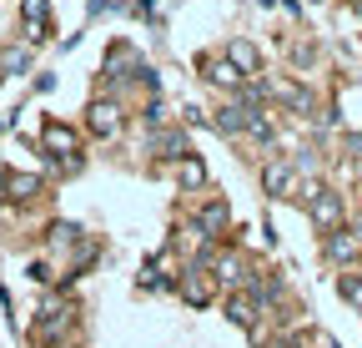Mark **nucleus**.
<instances>
[{
	"label": "nucleus",
	"mask_w": 362,
	"mask_h": 348,
	"mask_svg": "<svg viewBox=\"0 0 362 348\" xmlns=\"http://www.w3.org/2000/svg\"><path fill=\"white\" fill-rule=\"evenodd\" d=\"M156 147H161V157H181V132H166Z\"/></svg>",
	"instance_id": "13"
},
{
	"label": "nucleus",
	"mask_w": 362,
	"mask_h": 348,
	"mask_svg": "<svg viewBox=\"0 0 362 348\" xmlns=\"http://www.w3.org/2000/svg\"><path fill=\"white\" fill-rule=\"evenodd\" d=\"M116 126H121V111H116V101H96V106H90V132H96V137H111Z\"/></svg>",
	"instance_id": "1"
},
{
	"label": "nucleus",
	"mask_w": 362,
	"mask_h": 348,
	"mask_svg": "<svg viewBox=\"0 0 362 348\" xmlns=\"http://www.w3.org/2000/svg\"><path fill=\"white\" fill-rule=\"evenodd\" d=\"M247 121H252V111H242V106H221V116H216L221 132H242Z\"/></svg>",
	"instance_id": "7"
},
{
	"label": "nucleus",
	"mask_w": 362,
	"mask_h": 348,
	"mask_svg": "<svg viewBox=\"0 0 362 348\" xmlns=\"http://www.w3.org/2000/svg\"><path fill=\"white\" fill-rule=\"evenodd\" d=\"M6 187H11V197H16V202H25V197H35V192H40V182H35V177H21V172H6Z\"/></svg>",
	"instance_id": "6"
},
{
	"label": "nucleus",
	"mask_w": 362,
	"mask_h": 348,
	"mask_svg": "<svg viewBox=\"0 0 362 348\" xmlns=\"http://www.w3.org/2000/svg\"><path fill=\"white\" fill-rule=\"evenodd\" d=\"M202 228H211V232H221V228H226V207H221V202H211V207L202 212Z\"/></svg>",
	"instance_id": "12"
},
{
	"label": "nucleus",
	"mask_w": 362,
	"mask_h": 348,
	"mask_svg": "<svg viewBox=\"0 0 362 348\" xmlns=\"http://www.w3.org/2000/svg\"><path fill=\"white\" fill-rule=\"evenodd\" d=\"M25 26H30V35H40V26H45V0H25Z\"/></svg>",
	"instance_id": "10"
},
{
	"label": "nucleus",
	"mask_w": 362,
	"mask_h": 348,
	"mask_svg": "<svg viewBox=\"0 0 362 348\" xmlns=\"http://www.w3.org/2000/svg\"><path fill=\"white\" fill-rule=\"evenodd\" d=\"M226 313H232V318H237V323H252V318H257V303H252V298H242V293H237V298H232V303H226Z\"/></svg>",
	"instance_id": "9"
},
{
	"label": "nucleus",
	"mask_w": 362,
	"mask_h": 348,
	"mask_svg": "<svg viewBox=\"0 0 362 348\" xmlns=\"http://www.w3.org/2000/svg\"><path fill=\"white\" fill-rule=\"evenodd\" d=\"M287 187H292V167H287V162H272V167H267V192L282 197Z\"/></svg>",
	"instance_id": "5"
},
{
	"label": "nucleus",
	"mask_w": 362,
	"mask_h": 348,
	"mask_svg": "<svg viewBox=\"0 0 362 348\" xmlns=\"http://www.w3.org/2000/svg\"><path fill=\"white\" fill-rule=\"evenodd\" d=\"M226 61H232L237 71H257V46H247V40H232V46H226Z\"/></svg>",
	"instance_id": "4"
},
{
	"label": "nucleus",
	"mask_w": 362,
	"mask_h": 348,
	"mask_svg": "<svg viewBox=\"0 0 362 348\" xmlns=\"http://www.w3.org/2000/svg\"><path fill=\"white\" fill-rule=\"evenodd\" d=\"M312 217L322 228H337V217H342V207H337V197H327L322 187H312Z\"/></svg>",
	"instance_id": "2"
},
{
	"label": "nucleus",
	"mask_w": 362,
	"mask_h": 348,
	"mask_svg": "<svg viewBox=\"0 0 362 348\" xmlns=\"http://www.w3.org/2000/svg\"><path fill=\"white\" fill-rule=\"evenodd\" d=\"M206 76H211L216 86H237V81H242V71H237L232 61H211V66H206Z\"/></svg>",
	"instance_id": "8"
},
{
	"label": "nucleus",
	"mask_w": 362,
	"mask_h": 348,
	"mask_svg": "<svg viewBox=\"0 0 362 348\" xmlns=\"http://www.w3.org/2000/svg\"><path fill=\"white\" fill-rule=\"evenodd\" d=\"M327 252H332V257H352V252H357V242H352V237H332V242H327Z\"/></svg>",
	"instance_id": "14"
},
{
	"label": "nucleus",
	"mask_w": 362,
	"mask_h": 348,
	"mask_svg": "<svg viewBox=\"0 0 362 348\" xmlns=\"http://www.w3.org/2000/svg\"><path fill=\"white\" fill-rule=\"evenodd\" d=\"M342 293L357 303V308H362V278H342Z\"/></svg>",
	"instance_id": "15"
},
{
	"label": "nucleus",
	"mask_w": 362,
	"mask_h": 348,
	"mask_svg": "<svg viewBox=\"0 0 362 348\" xmlns=\"http://www.w3.org/2000/svg\"><path fill=\"white\" fill-rule=\"evenodd\" d=\"M181 182H187V187H202L206 182V167L192 157V162H181Z\"/></svg>",
	"instance_id": "11"
},
{
	"label": "nucleus",
	"mask_w": 362,
	"mask_h": 348,
	"mask_svg": "<svg viewBox=\"0 0 362 348\" xmlns=\"http://www.w3.org/2000/svg\"><path fill=\"white\" fill-rule=\"evenodd\" d=\"M45 147L61 152V157H71V152H76V132H71V126H61V121H51V126H45Z\"/></svg>",
	"instance_id": "3"
}]
</instances>
